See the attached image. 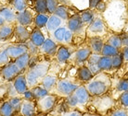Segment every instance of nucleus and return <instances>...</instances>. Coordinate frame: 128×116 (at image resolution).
<instances>
[{
    "label": "nucleus",
    "mask_w": 128,
    "mask_h": 116,
    "mask_svg": "<svg viewBox=\"0 0 128 116\" xmlns=\"http://www.w3.org/2000/svg\"><path fill=\"white\" fill-rule=\"evenodd\" d=\"M4 24H6V21H5V19H4V18L2 17V15L0 14V26L4 25Z\"/></svg>",
    "instance_id": "5fc2aeb1"
},
{
    "label": "nucleus",
    "mask_w": 128,
    "mask_h": 116,
    "mask_svg": "<svg viewBox=\"0 0 128 116\" xmlns=\"http://www.w3.org/2000/svg\"><path fill=\"white\" fill-rule=\"evenodd\" d=\"M74 94L77 98L80 106L86 105L89 102L90 99H91V95L89 94V92L86 89V86H79L76 90L74 91Z\"/></svg>",
    "instance_id": "4468645a"
},
{
    "label": "nucleus",
    "mask_w": 128,
    "mask_h": 116,
    "mask_svg": "<svg viewBox=\"0 0 128 116\" xmlns=\"http://www.w3.org/2000/svg\"><path fill=\"white\" fill-rule=\"evenodd\" d=\"M79 15H80L81 19H82V21H83V23L84 25H86V24H87V25L90 24V23L92 22V20L96 18L94 12L91 9L84 10V11H82Z\"/></svg>",
    "instance_id": "7c9ffc66"
},
{
    "label": "nucleus",
    "mask_w": 128,
    "mask_h": 116,
    "mask_svg": "<svg viewBox=\"0 0 128 116\" xmlns=\"http://www.w3.org/2000/svg\"><path fill=\"white\" fill-rule=\"evenodd\" d=\"M62 22L63 20L58 18V16H56L55 14H52L49 16V19L48 20V23H46V28L49 32H54L57 29H58L60 27H61L62 25Z\"/></svg>",
    "instance_id": "5701e85b"
},
{
    "label": "nucleus",
    "mask_w": 128,
    "mask_h": 116,
    "mask_svg": "<svg viewBox=\"0 0 128 116\" xmlns=\"http://www.w3.org/2000/svg\"><path fill=\"white\" fill-rule=\"evenodd\" d=\"M26 44H27V47H28V53L31 55H37V53L40 52L39 51V47L35 46L34 44L32 43V42H31L30 41H27Z\"/></svg>",
    "instance_id": "37998d69"
},
{
    "label": "nucleus",
    "mask_w": 128,
    "mask_h": 116,
    "mask_svg": "<svg viewBox=\"0 0 128 116\" xmlns=\"http://www.w3.org/2000/svg\"><path fill=\"white\" fill-rule=\"evenodd\" d=\"M23 99L20 96H17V97H12L10 98L8 101L11 104V106L13 107L14 111L16 112V113H20V107H22V103Z\"/></svg>",
    "instance_id": "c9c22d12"
},
{
    "label": "nucleus",
    "mask_w": 128,
    "mask_h": 116,
    "mask_svg": "<svg viewBox=\"0 0 128 116\" xmlns=\"http://www.w3.org/2000/svg\"><path fill=\"white\" fill-rule=\"evenodd\" d=\"M60 116H83V114L78 110H70L68 112H64L60 114Z\"/></svg>",
    "instance_id": "09e8293b"
},
{
    "label": "nucleus",
    "mask_w": 128,
    "mask_h": 116,
    "mask_svg": "<svg viewBox=\"0 0 128 116\" xmlns=\"http://www.w3.org/2000/svg\"><path fill=\"white\" fill-rule=\"evenodd\" d=\"M6 53L10 59L15 60L19 56L28 53V47L26 43H12L6 47Z\"/></svg>",
    "instance_id": "0eeeda50"
},
{
    "label": "nucleus",
    "mask_w": 128,
    "mask_h": 116,
    "mask_svg": "<svg viewBox=\"0 0 128 116\" xmlns=\"http://www.w3.org/2000/svg\"><path fill=\"white\" fill-rule=\"evenodd\" d=\"M16 112L10 103V101H5L0 105V116H15Z\"/></svg>",
    "instance_id": "bb28decb"
},
{
    "label": "nucleus",
    "mask_w": 128,
    "mask_h": 116,
    "mask_svg": "<svg viewBox=\"0 0 128 116\" xmlns=\"http://www.w3.org/2000/svg\"><path fill=\"white\" fill-rule=\"evenodd\" d=\"M12 84L14 88L16 89L17 93L20 96H22L27 89H29V87H28V84H27V81H26L25 74L24 73L20 74L16 78L12 81Z\"/></svg>",
    "instance_id": "f8f14e48"
},
{
    "label": "nucleus",
    "mask_w": 128,
    "mask_h": 116,
    "mask_svg": "<svg viewBox=\"0 0 128 116\" xmlns=\"http://www.w3.org/2000/svg\"><path fill=\"white\" fill-rule=\"evenodd\" d=\"M65 101H66V104H67L70 108H72V109L80 106V105H79V102H78V100H77V98L75 97V95H74V93L72 95H70V96H68V97L66 98Z\"/></svg>",
    "instance_id": "a19ab883"
},
{
    "label": "nucleus",
    "mask_w": 128,
    "mask_h": 116,
    "mask_svg": "<svg viewBox=\"0 0 128 116\" xmlns=\"http://www.w3.org/2000/svg\"><path fill=\"white\" fill-rule=\"evenodd\" d=\"M22 98L23 100H30V101H34V100H35L34 99V94H32V91L31 90V89H27V90L23 93L22 95Z\"/></svg>",
    "instance_id": "a18cd8bd"
},
{
    "label": "nucleus",
    "mask_w": 128,
    "mask_h": 116,
    "mask_svg": "<svg viewBox=\"0 0 128 116\" xmlns=\"http://www.w3.org/2000/svg\"><path fill=\"white\" fill-rule=\"evenodd\" d=\"M120 38L122 41V46L124 47H128V33H122L120 34Z\"/></svg>",
    "instance_id": "8fccbe9b"
},
{
    "label": "nucleus",
    "mask_w": 128,
    "mask_h": 116,
    "mask_svg": "<svg viewBox=\"0 0 128 116\" xmlns=\"http://www.w3.org/2000/svg\"><path fill=\"white\" fill-rule=\"evenodd\" d=\"M104 43L105 42L100 36H94V37H90L89 39V48L91 49L92 53L100 54Z\"/></svg>",
    "instance_id": "aec40b11"
},
{
    "label": "nucleus",
    "mask_w": 128,
    "mask_h": 116,
    "mask_svg": "<svg viewBox=\"0 0 128 116\" xmlns=\"http://www.w3.org/2000/svg\"><path fill=\"white\" fill-rule=\"evenodd\" d=\"M66 31H67V27H63V26H61V27H60L58 29H57L54 32H52L53 40H54L57 43H63L64 35H65Z\"/></svg>",
    "instance_id": "c85d7f7f"
},
{
    "label": "nucleus",
    "mask_w": 128,
    "mask_h": 116,
    "mask_svg": "<svg viewBox=\"0 0 128 116\" xmlns=\"http://www.w3.org/2000/svg\"><path fill=\"white\" fill-rule=\"evenodd\" d=\"M106 8H107V5H106L105 2H103L102 0H101V1H98V3L95 9H96L99 12H104Z\"/></svg>",
    "instance_id": "3c124183"
},
{
    "label": "nucleus",
    "mask_w": 128,
    "mask_h": 116,
    "mask_svg": "<svg viewBox=\"0 0 128 116\" xmlns=\"http://www.w3.org/2000/svg\"><path fill=\"white\" fill-rule=\"evenodd\" d=\"M12 5L17 12H20L27 8V0H14Z\"/></svg>",
    "instance_id": "4c0bfd02"
},
{
    "label": "nucleus",
    "mask_w": 128,
    "mask_h": 116,
    "mask_svg": "<svg viewBox=\"0 0 128 116\" xmlns=\"http://www.w3.org/2000/svg\"><path fill=\"white\" fill-rule=\"evenodd\" d=\"M32 1H35V0H32Z\"/></svg>",
    "instance_id": "680f3d73"
},
{
    "label": "nucleus",
    "mask_w": 128,
    "mask_h": 116,
    "mask_svg": "<svg viewBox=\"0 0 128 116\" xmlns=\"http://www.w3.org/2000/svg\"><path fill=\"white\" fill-rule=\"evenodd\" d=\"M30 34L31 32L25 26H22L20 24L14 26V35L18 43H26L30 40Z\"/></svg>",
    "instance_id": "9b49d317"
},
{
    "label": "nucleus",
    "mask_w": 128,
    "mask_h": 116,
    "mask_svg": "<svg viewBox=\"0 0 128 116\" xmlns=\"http://www.w3.org/2000/svg\"><path fill=\"white\" fill-rule=\"evenodd\" d=\"M34 10L35 12H36V14H48L46 0H35Z\"/></svg>",
    "instance_id": "72a5a7b5"
},
{
    "label": "nucleus",
    "mask_w": 128,
    "mask_h": 116,
    "mask_svg": "<svg viewBox=\"0 0 128 116\" xmlns=\"http://www.w3.org/2000/svg\"><path fill=\"white\" fill-rule=\"evenodd\" d=\"M110 116H128V112L124 108H120V109L113 111Z\"/></svg>",
    "instance_id": "49530a36"
},
{
    "label": "nucleus",
    "mask_w": 128,
    "mask_h": 116,
    "mask_svg": "<svg viewBox=\"0 0 128 116\" xmlns=\"http://www.w3.org/2000/svg\"><path fill=\"white\" fill-rule=\"evenodd\" d=\"M22 72L14 62H10L1 67V77L8 82H12Z\"/></svg>",
    "instance_id": "20e7f679"
},
{
    "label": "nucleus",
    "mask_w": 128,
    "mask_h": 116,
    "mask_svg": "<svg viewBox=\"0 0 128 116\" xmlns=\"http://www.w3.org/2000/svg\"><path fill=\"white\" fill-rule=\"evenodd\" d=\"M119 101H120V103H121V105L122 106L124 109L128 110V91L124 92V93L120 95Z\"/></svg>",
    "instance_id": "79ce46f5"
},
{
    "label": "nucleus",
    "mask_w": 128,
    "mask_h": 116,
    "mask_svg": "<svg viewBox=\"0 0 128 116\" xmlns=\"http://www.w3.org/2000/svg\"><path fill=\"white\" fill-rule=\"evenodd\" d=\"M98 1H101V0H98Z\"/></svg>",
    "instance_id": "052dcab7"
},
{
    "label": "nucleus",
    "mask_w": 128,
    "mask_h": 116,
    "mask_svg": "<svg viewBox=\"0 0 128 116\" xmlns=\"http://www.w3.org/2000/svg\"><path fill=\"white\" fill-rule=\"evenodd\" d=\"M30 89L32 91V94L34 96L35 100H40V99L46 97V95L49 94V92L45 88H43L41 85H37V86H35V87L30 88Z\"/></svg>",
    "instance_id": "c756f323"
},
{
    "label": "nucleus",
    "mask_w": 128,
    "mask_h": 116,
    "mask_svg": "<svg viewBox=\"0 0 128 116\" xmlns=\"http://www.w3.org/2000/svg\"><path fill=\"white\" fill-rule=\"evenodd\" d=\"M122 56H124V62H128V47H124L121 50Z\"/></svg>",
    "instance_id": "603ef678"
},
{
    "label": "nucleus",
    "mask_w": 128,
    "mask_h": 116,
    "mask_svg": "<svg viewBox=\"0 0 128 116\" xmlns=\"http://www.w3.org/2000/svg\"><path fill=\"white\" fill-rule=\"evenodd\" d=\"M89 5H88V6H89V9L93 10L96 8V5H98V0H89Z\"/></svg>",
    "instance_id": "864d4df0"
},
{
    "label": "nucleus",
    "mask_w": 128,
    "mask_h": 116,
    "mask_svg": "<svg viewBox=\"0 0 128 116\" xmlns=\"http://www.w3.org/2000/svg\"><path fill=\"white\" fill-rule=\"evenodd\" d=\"M115 88L117 91L121 92V94L128 91V79H126L125 77L119 79L118 82L116 83Z\"/></svg>",
    "instance_id": "e433bc0d"
},
{
    "label": "nucleus",
    "mask_w": 128,
    "mask_h": 116,
    "mask_svg": "<svg viewBox=\"0 0 128 116\" xmlns=\"http://www.w3.org/2000/svg\"><path fill=\"white\" fill-rule=\"evenodd\" d=\"M48 19H49V16L48 14H36L34 16V19L35 28H38L40 30L46 28Z\"/></svg>",
    "instance_id": "a878e982"
},
{
    "label": "nucleus",
    "mask_w": 128,
    "mask_h": 116,
    "mask_svg": "<svg viewBox=\"0 0 128 116\" xmlns=\"http://www.w3.org/2000/svg\"><path fill=\"white\" fill-rule=\"evenodd\" d=\"M46 38L45 37L44 33L42 32V30H40V29H38V28H34L32 32H31L29 41L34 44L35 46L41 47L42 44L44 43V41H46Z\"/></svg>",
    "instance_id": "a211bd4d"
},
{
    "label": "nucleus",
    "mask_w": 128,
    "mask_h": 116,
    "mask_svg": "<svg viewBox=\"0 0 128 116\" xmlns=\"http://www.w3.org/2000/svg\"><path fill=\"white\" fill-rule=\"evenodd\" d=\"M120 52H121V50H118V49H116L115 47H113L112 45H110L109 43L105 42V43H104V46H103V48H102V51H101L100 55L108 56V57H113V56H115L116 54H118Z\"/></svg>",
    "instance_id": "cd10ccee"
},
{
    "label": "nucleus",
    "mask_w": 128,
    "mask_h": 116,
    "mask_svg": "<svg viewBox=\"0 0 128 116\" xmlns=\"http://www.w3.org/2000/svg\"><path fill=\"white\" fill-rule=\"evenodd\" d=\"M37 107H36V102L30 101V100H22V107L20 110V113L22 116H35L37 113Z\"/></svg>",
    "instance_id": "ddd939ff"
},
{
    "label": "nucleus",
    "mask_w": 128,
    "mask_h": 116,
    "mask_svg": "<svg viewBox=\"0 0 128 116\" xmlns=\"http://www.w3.org/2000/svg\"><path fill=\"white\" fill-rule=\"evenodd\" d=\"M84 24L82 21L79 14L70 17L67 20V29L70 30L74 34V33H76V34L80 33L84 30Z\"/></svg>",
    "instance_id": "6e6552de"
},
{
    "label": "nucleus",
    "mask_w": 128,
    "mask_h": 116,
    "mask_svg": "<svg viewBox=\"0 0 128 116\" xmlns=\"http://www.w3.org/2000/svg\"><path fill=\"white\" fill-rule=\"evenodd\" d=\"M91 53H92V51H91V49L89 47L80 48L74 53V61L78 65H82V64L86 63L88 60Z\"/></svg>",
    "instance_id": "f3484780"
},
{
    "label": "nucleus",
    "mask_w": 128,
    "mask_h": 116,
    "mask_svg": "<svg viewBox=\"0 0 128 116\" xmlns=\"http://www.w3.org/2000/svg\"><path fill=\"white\" fill-rule=\"evenodd\" d=\"M57 101L56 95L48 94L46 97L42 98L40 100H36V107L37 110L41 113H48L54 108Z\"/></svg>",
    "instance_id": "423d86ee"
},
{
    "label": "nucleus",
    "mask_w": 128,
    "mask_h": 116,
    "mask_svg": "<svg viewBox=\"0 0 128 116\" xmlns=\"http://www.w3.org/2000/svg\"><path fill=\"white\" fill-rule=\"evenodd\" d=\"M58 48V45L56 41L51 38H46L44 43L42 44L41 47H39V51L44 54L49 55V56H54L56 55L57 50Z\"/></svg>",
    "instance_id": "1a4fd4ad"
},
{
    "label": "nucleus",
    "mask_w": 128,
    "mask_h": 116,
    "mask_svg": "<svg viewBox=\"0 0 128 116\" xmlns=\"http://www.w3.org/2000/svg\"><path fill=\"white\" fill-rule=\"evenodd\" d=\"M10 62V58L6 53V47L0 48V66H3Z\"/></svg>",
    "instance_id": "58836bf2"
},
{
    "label": "nucleus",
    "mask_w": 128,
    "mask_h": 116,
    "mask_svg": "<svg viewBox=\"0 0 128 116\" xmlns=\"http://www.w3.org/2000/svg\"><path fill=\"white\" fill-rule=\"evenodd\" d=\"M46 9H48V14H54L57 7L58 6V2L57 0H46Z\"/></svg>",
    "instance_id": "ea45409f"
},
{
    "label": "nucleus",
    "mask_w": 128,
    "mask_h": 116,
    "mask_svg": "<svg viewBox=\"0 0 128 116\" xmlns=\"http://www.w3.org/2000/svg\"><path fill=\"white\" fill-rule=\"evenodd\" d=\"M70 55H72V53H70L69 47H67L64 44H61L58 46L55 56L57 58L58 63H60V65H64V64L67 63L68 60L70 59Z\"/></svg>",
    "instance_id": "2eb2a0df"
},
{
    "label": "nucleus",
    "mask_w": 128,
    "mask_h": 116,
    "mask_svg": "<svg viewBox=\"0 0 128 116\" xmlns=\"http://www.w3.org/2000/svg\"><path fill=\"white\" fill-rule=\"evenodd\" d=\"M79 86L80 85L77 82L72 81L70 79H60V80H58V82H57L54 92L57 96L67 98L68 96L74 93V91L76 90Z\"/></svg>",
    "instance_id": "7ed1b4c3"
},
{
    "label": "nucleus",
    "mask_w": 128,
    "mask_h": 116,
    "mask_svg": "<svg viewBox=\"0 0 128 116\" xmlns=\"http://www.w3.org/2000/svg\"><path fill=\"white\" fill-rule=\"evenodd\" d=\"M34 14L27 8L25 10H23V11L16 13L17 24H20L22 26L28 27V26L32 25L34 23Z\"/></svg>",
    "instance_id": "9d476101"
},
{
    "label": "nucleus",
    "mask_w": 128,
    "mask_h": 116,
    "mask_svg": "<svg viewBox=\"0 0 128 116\" xmlns=\"http://www.w3.org/2000/svg\"><path fill=\"white\" fill-rule=\"evenodd\" d=\"M0 77H1V68H0Z\"/></svg>",
    "instance_id": "bf43d9fd"
},
{
    "label": "nucleus",
    "mask_w": 128,
    "mask_h": 116,
    "mask_svg": "<svg viewBox=\"0 0 128 116\" xmlns=\"http://www.w3.org/2000/svg\"><path fill=\"white\" fill-rule=\"evenodd\" d=\"M124 77H125V78H126V79H128V72H127V73H126V74H125V76H124Z\"/></svg>",
    "instance_id": "13d9d810"
},
{
    "label": "nucleus",
    "mask_w": 128,
    "mask_h": 116,
    "mask_svg": "<svg viewBox=\"0 0 128 116\" xmlns=\"http://www.w3.org/2000/svg\"><path fill=\"white\" fill-rule=\"evenodd\" d=\"M6 1H8V3H10V4H12V3H13V1H14V0H6Z\"/></svg>",
    "instance_id": "4d7b16f0"
},
{
    "label": "nucleus",
    "mask_w": 128,
    "mask_h": 116,
    "mask_svg": "<svg viewBox=\"0 0 128 116\" xmlns=\"http://www.w3.org/2000/svg\"><path fill=\"white\" fill-rule=\"evenodd\" d=\"M30 59H31V54L29 53H26L16 58L15 60H13V62L18 66V68L20 70V72L25 73V71L29 67Z\"/></svg>",
    "instance_id": "6ab92c4d"
},
{
    "label": "nucleus",
    "mask_w": 128,
    "mask_h": 116,
    "mask_svg": "<svg viewBox=\"0 0 128 116\" xmlns=\"http://www.w3.org/2000/svg\"><path fill=\"white\" fill-rule=\"evenodd\" d=\"M58 82V78L57 77L51 74H48L45 77L43 78V80L41 81L40 85L43 88H45L48 92H51L52 90H54L56 88V85Z\"/></svg>",
    "instance_id": "412c9836"
},
{
    "label": "nucleus",
    "mask_w": 128,
    "mask_h": 116,
    "mask_svg": "<svg viewBox=\"0 0 128 116\" xmlns=\"http://www.w3.org/2000/svg\"><path fill=\"white\" fill-rule=\"evenodd\" d=\"M107 43H109L110 45H112L113 47H115L118 50H122V41H121V38L120 35L117 34H112L110 35L108 40H107Z\"/></svg>",
    "instance_id": "473e14b6"
},
{
    "label": "nucleus",
    "mask_w": 128,
    "mask_h": 116,
    "mask_svg": "<svg viewBox=\"0 0 128 116\" xmlns=\"http://www.w3.org/2000/svg\"><path fill=\"white\" fill-rule=\"evenodd\" d=\"M56 16H58V18H60L62 20H68L70 16H69V10H68L67 6L64 5H58V6L57 7V9L54 13Z\"/></svg>",
    "instance_id": "2f4dec72"
},
{
    "label": "nucleus",
    "mask_w": 128,
    "mask_h": 116,
    "mask_svg": "<svg viewBox=\"0 0 128 116\" xmlns=\"http://www.w3.org/2000/svg\"><path fill=\"white\" fill-rule=\"evenodd\" d=\"M76 77L78 81H81L83 83H87L94 77V75L90 71L87 66H81L79 68L77 69Z\"/></svg>",
    "instance_id": "dca6fc26"
},
{
    "label": "nucleus",
    "mask_w": 128,
    "mask_h": 116,
    "mask_svg": "<svg viewBox=\"0 0 128 116\" xmlns=\"http://www.w3.org/2000/svg\"><path fill=\"white\" fill-rule=\"evenodd\" d=\"M106 32V25L105 22L101 18H95L92 20V22L88 24L87 27V32L90 34V37L94 36H100L104 34Z\"/></svg>",
    "instance_id": "39448f33"
},
{
    "label": "nucleus",
    "mask_w": 128,
    "mask_h": 116,
    "mask_svg": "<svg viewBox=\"0 0 128 116\" xmlns=\"http://www.w3.org/2000/svg\"><path fill=\"white\" fill-rule=\"evenodd\" d=\"M14 35V26L12 24H4L0 26V41H6Z\"/></svg>",
    "instance_id": "4be33fe9"
},
{
    "label": "nucleus",
    "mask_w": 128,
    "mask_h": 116,
    "mask_svg": "<svg viewBox=\"0 0 128 116\" xmlns=\"http://www.w3.org/2000/svg\"><path fill=\"white\" fill-rule=\"evenodd\" d=\"M99 57H100V54L92 53H91V55L89 56V58H88V60L86 61V63H87L86 66H89V65H98Z\"/></svg>",
    "instance_id": "c03bdc74"
},
{
    "label": "nucleus",
    "mask_w": 128,
    "mask_h": 116,
    "mask_svg": "<svg viewBox=\"0 0 128 116\" xmlns=\"http://www.w3.org/2000/svg\"><path fill=\"white\" fill-rule=\"evenodd\" d=\"M112 70H118L122 66L124 65V56H122V53L120 52L118 54H116L115 56L112 57Z\"/></svg>",
    "instance_id": "f704fd0d"
},
{
    "label": "nucleus",
    "mask_w": 128,
    "mask_h": 116,
    "mask_svg": "<svg viewBox=\"0 0 128 116\" xmlns=\"http://www.w3.org/2000/svg\"><path fill=\"white\" fill-rule=\"evenodd\" d=\"M72 39H74V33L70 32V30H68L66 31L65 32V35H64V42L63 43H70L72 41Z\"/></svg>",
    "instance_id": "de8ad7c7"
},
{
    "label": "nucleus",
    "mask_w": 128,
    "mask_h": 116,
    "mask_svg": "<svg viewBox=\"0 0 128 116\" xmlns=\"http://www.w3.org/2000/svg\"><path fill=\"white\" fill-rule=\"evenodd\" d=\"M98 66L101 72H109L112 70V57L100 55L98 62Z\"/></svg>",
    "instance_id": "393cba45"
},
{
    "label": "nucleus",
    "mask_w": 128,
    "mask_h": 116,
    "mask_svg": "<svg viewBox=\"0 0 128 116\" xmlns=\"http://www.w3.org/2000/svg\"><path fill=\"white\" fill-rule=\"evenodd\" d=\"M110 85L112 81L109 76L104 72H100L98 75L94 76V77L89 82H87L86 88L91 97H99L109 91Z\"/></svg>",
    "instance_id": "f257e3e1"
},
{
    "label": "nucleus",
    "mask_w": 128,
    "mask_h": 116,
    "mask_svg": "<svg viewBox=\"0 0 128 116\" xmlns=\"http://www.w3.org/2000/svg\"><path fill=\"white\" fill-rule=\"evenodd\" d=\"M83 116H96V115H94V114H88V113H86V114H83Z\"/></svg>",
    "instance_id": "6e6d98bb"
},
{
    "label": "nucleus",
    "mask_w": 128,
    "mask_h": 116,
    "mask_svg": "<svg viewBox=\"0 0 128 116\" xmlns=\"http://www.w3.org/2000/svg\"><path fill=\"white\" fill-rule=\"evenodd\" d=\"M50 63L48 61L38 62L34 66H31L25 71L26 81L29 88H32L37 85H40L41 81L48 74Z\"/></svg>",
    "instance_id": "f03ea898"
},
{
    "label": "nucleus",
    "mask_w": 128,
    "mask_h": 116,
    "mask_svg": "<svg viewBox=\"0 0 128 116\" xmlns=\"http://www.w3.org/2000/svg\"><path fill=\"white\" fill-rule=\"evenodd\" d=\"M0 14L2 15L6 23L8 24H12L14 22H16V12L8 6L0 8Z\"/></svg>",
    "instance_id": "b1692460"
}]
</instances>
